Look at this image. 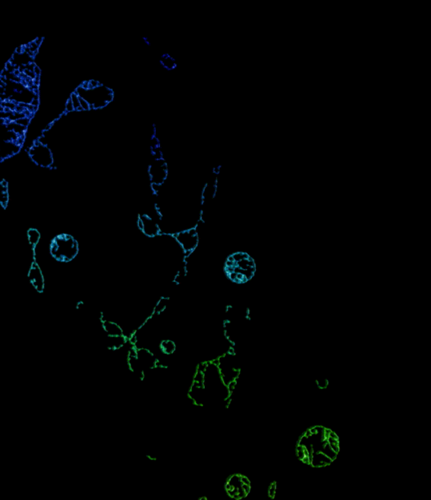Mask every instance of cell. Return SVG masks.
<instances>
[{
    "instance_id": "cell-1",
    "label": "cell",
    "mask_w": 431,
    "mask_h": 500,
    "mask_svg": "<svg viewBox=\"0 0 431 500\" xmlns=\"http://www.w3.org/2000/svg\"><path fill=\"white\" fill-rule=\"evenodd\" d=\"M224 271L233 282L245 283L254 276L255 264L249 254L238 252L228 256L225 262Z\"/></svg>"
},
{
    "instance_id": "cell-2",
    "label": "cell",
    "mask_w": 431,
    "mask_h": 500,
    "mask_svg": "<svg viewBox=\"0 0 431 500\" xmlns=\"http://www.w3.org/2000/svg\"><path fill=\"white\" fill-rule=\"evenodd\" d=\"M79 253V244L74 237L61 234L55 237L51 244V254L60 262H69Z\"/></svg>"
},
{
    "instance_id": "cell-3",
    "label": "cell",
    "mask_w": 431,
    "mask_h": 500,
    "mask_svg": "<svg viewBox=\"0 0 431 500\" xmlns=\"http://www.w3.org/2000/svg\"><path fill=\"white\" fill-rule=\"evenodd\" d=\"M227 494L234 499H242L248 495L250 491V482L240 474L233 475L226 483Z\"/></svg>"
},
{
    "instance_id": "cell-4",
    "label": "cell",
    "mask_w": 431,
    "mask_h": 500,
    "mask_svg": "<svg viewBox=\"0 0 431 500\" xmlns=\"http://www.w3.org/2000/svg\"><path fill=\"white\" fill-rule=\"evenodd\" d=\"M175 239L184 251L190 253L199 244V232L195 228L181 230L175 234Z\"/></svg>"
},
{
    "instance_id": "cell-5",
    "label": "cell",
    "mask_w": 431,
    "mask_h": 500,
    "mask_svg": "<svg viewBox=\"0 0 431 500\" xmlns=\"http://www.w3.org/2000/svg\"><path fill=\"white\" fill-rule=\"evenodd\" d=\"M151 182L153 186H161L165 183L168 176V167L165 160L162 157L156 158L151 163L148 170Z\"/></svg>"
},
{
    "instance_id": "cell-6",
    "label": "cell",
    "mask_w": 431,
    "mask_h": 500,
    "mask_svg": "<svg viewBox=\"0 0 431 500\" xmlns=\"http://www.w3.org/2000/svg\"><path fill=\"white\" fill-rule=\"evenodd\" d=\"M30 156L35 163L42 167H50L53 163V158L49 149L41 143H37L30 148Z\"/></svg>"
},
{
    "instance_id": "cell-7",
    "label": "cell",
    "mask_w": 431,
    "mask_h": 500,
    "mask_svg": "<svg viewBox=\"0 0 431 500\" xmlns=\"http://www.w3.org/2000/svg\"><path fill=\"white\" fill-rule=\"evenodd\" d=\"M138 227L146 236L157 237L161 232L160 226L149 215L143 214L138 217Z\"/></svg>"
},
{
    "instance_id": "cell-8",
    "label": "cell",
    "mask_w": 431,
    "mask_h": 500,
    "mask_svg": "<svg viewBox=\"0 0 431 500\" xmlns=\"http://www.w3.org/2000/svg\"><path fill=\"white\" fill-rule=\"evenodd\" d=\"M29 276L30 282L34 286L35 288L37 289V291H40V292L43 291V289H44V279H43V276H42L41 269H40L39 265L37 264V261H36V256L33 258L32 264H31V267H30V272H29V276Z\"/></svg>"
},
{
    "instance_id": "cell-9",
    "label": "cell",
    "mask_w": 431,
    "mask_h": 500,
    "mask_svg": "<svg viewBox=\"0 0 431 500\" xmlns=\"http://www.w3.org/2000/svg\"><path fill=\"white\" fill-rule=\"evenodd\" d=\"M104 330L107 336H120L125 335L123 329L118 323L113 321L105 320L103 322Z\"/></svg>"
},
{
    "instance_id": "cell-10",
    "label": "cell",
    "mask_w": 431,
    "mask_h": 500,
    "mask_svg": "<svg viewBox=\"0 0 431 500\" xmlns=\"http://www.w3.org/2000/svg\"><path fill=\"white\" fill-rule=\"evenodd\" d=\"M107 346L111 350H121L126 345L127 338L126 335L120 336H107Z\"/></svg>"
},
{
    "instance_id": "cell-11",
    "label": "cell",
    "mask_w": 431,
    "mask_h": 500,
    "mask_svg": "<svg viewBox=\"0 0 431 500\" xmlns=\"http://www.w3.org/2000/svg\"><path fill=\"white\" fill-rule=\"evenodd\" d=\"M9 202V192H8V183L5 180L0 182V205L6 208Z\"/></svg>"
},
{
    "instance_id": "cell-12",
    "label": "cell",
    "mask_w": 431,
    "mask_h": 500,
    "mask_svg": "<svg viewBox=\"0 0 431 500\" xmlns=\"http://www.w3.org/2000/svg\"><path fill=\"white\" fill-rule=\"evenodd\" d=\"M159 348H160L161 351L164 353L165 355H171L176 350V345H175V343L173 342L172 340H165L160 343Z\"/></svg>"
},
{
    "instance_id": "cell-13",
    "label": "cell",
    "mask_w": 431,
    "mask_h": 500,
    "mask_svg": "<svg viewBox=\"0 0 431 500\" xmlns=\"http://www.w3.org/2000/svg\"><path fill=\"white\" fill-rule=\"evenodd\" d=\"M162 63H163L164 67L169 69H173L175 66L174 60H172V58H170V57H164V59L162 60Z\"/></svg>"
},
{
    "instance_id": "cell-14",
    "label": "cell",
    "mask_w": 431,
    "mask_h": 500,
    "mask_svg": "<svg viewBox=\"0 0 431 500\" xmlns=\"http://www.w3.org/2000/svg\"><path fill=\"white\" fill-rule=\"evenodd\" d=\"M269 492H270V497H271V498H273L274 495H275V493H276V483H272V484H271V487H270V491H269Z\"/></svg>"
}]
</instances>
